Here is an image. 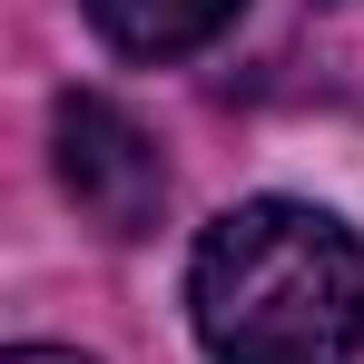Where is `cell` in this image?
<instances>
[{
	"label": "cell",
	"mask_w": 364,
	"mask_h": 364,
	"mask_svg": "<svg viewBox=\"0 0 364 364\" xmlns=\"http://www.w3.org/2000/svg\"><path fill=\"white\" fill-rule=\"evenodd\" d=\"M10 364H89V355H69V345H20Z\"/></svg>",
	"instance_id": "obj_4"
},
{
	"label": "cell",
	"mask_w": 364,
	"mask_h": 364,
	"mask_svg": "<svg viewBox=\"0 0 364 364\" xmlns=\"http://www.w3.org/2000/svg\"><path fill=\"white\" fill-rule=\"evenodd\" d=\"M187 315L217 364H355L364 355V246L305 197H256L187 256Z\"/></svg>",
	"instance_id": "obj_1"
},
{
	"label": "cell",
	"mask_w": 364,
	"mask_h": 364,
	"mask_svg": "<svg viewBox=\"0 0 364 364\" xmlns=\"http://www.w3.org/2000/svg\"><path fill=\"white\" fill-rule=\"evenodd\" d=\"M237 10L246 0H89V20L119 40L128 60H187V50H207Z\"/></svg>",
	"instance_id": "obj_3"
},
{
	"label": "cell",
	"mask_w": 364,
	"mask_h": 364,
	"mask_svg": "<svg viewBox=\"0 0 364 364\" xmlns=\"http://www.w3.org/2000/svg\"><path fill=\"white\" fill-rule=\"evenodd\" d=\"M50 148H60V187L79 197V217L99 237H148L158 207H168V158L148 148V128L128 119L119 99H89L69 89L60 119H50Z\"/></svg>",
	"instance_id": "obj_2"
}]
</instances>
